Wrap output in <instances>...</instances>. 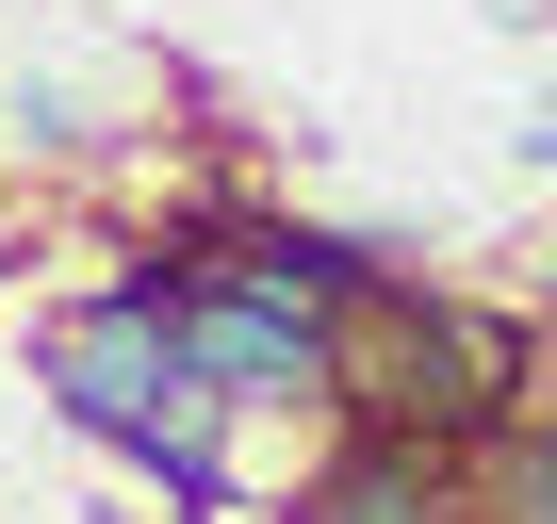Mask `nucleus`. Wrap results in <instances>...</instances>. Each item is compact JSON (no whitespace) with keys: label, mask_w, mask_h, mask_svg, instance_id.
<instances>
[{"label":"nucleus","mask_w":557,"mask_h":524,"mask_svg":"<svg viewBox=\"0 0 557 524\" xmlns=\"http://www.w3.org/2000/svg\"><path fill=\"white\" fill-rule=\"evenodd\" d=\"M34 394H50L83 442L148 459L181 508H197V491H230V426H246V410L197 377V345H181V296H164V262H115L99 296L34 312Z\"/></svg>","instance_id":"nucleus-1"},{"label":"nucleus","mask_w":557,"mask_h":524,"mask_svg":"<svg viewBox=\"0 0 557 524\" xmlns=\"http://www.w3.org/2000/svg\"><path fill=\"white\" fill-rule=\"evenodd\" d=\"M508 426H541V442H557V296L524 312V410H508Z\"/></svg>","instance_id":"nucleus-2"}]
</instances>
